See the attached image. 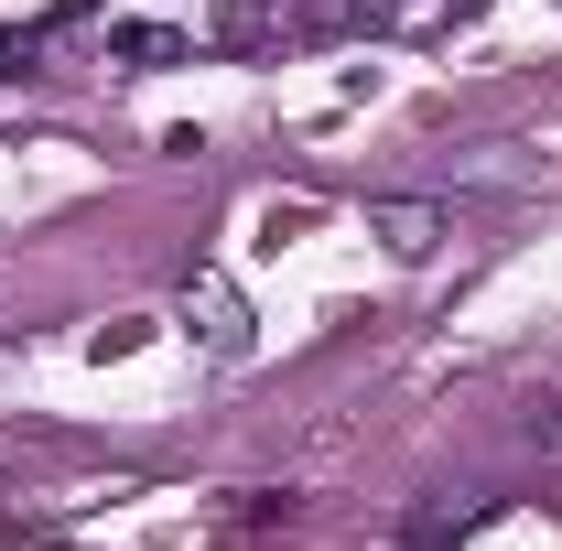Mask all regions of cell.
<instances>
[{
  "label": "cell",
  "mask_w": 562,
  "mask_h": 551,
  "mask_svg": "<svg viewBox=\"0 0 562 551\" xmlns=\"http://www.w3.org/2000/svg\"><path fill=\"white\" fill-rule=\"evenodd\" d=\"M33 66H44V33H0V87L33 76Z\"/></svg>",
  "instance_id": "6"
},
{
  "label": "cell",
  "mask_w": 562,
  "mask_h": 551,
  "mask_svg": "<svg viewBox=\"0 0 562 551\" xmlns=\"http://www.w3.org/2000/svg\"><path fill=\"white\" fill-rule=\"evenodd\" d=\"M292 508H303L292 486H249V497H238V530H271V519H292Z\"/></svg>",
  "instance_id": "5"
},
{
  "label": "cell",
  "mask_w": 562,
  "mask_h": 551,
  "mask_svg": "<svg viewBox=\"0 0 562 551\" xmlns=\"http://www.w3.org/2000/svg\"><path fill=\"white\" fill-rule=\"evenodd\" d=\"M443 11H476V0H325V22H368V33H412Z\"/></svg>",
  "instance_id": "4"
},
{
  "label": "cell",
  "mask_w": 562,
  "mask_h": 551,
  "mask_svg": "<svg viewBox=\"0 0 562 551\" xmlns=\"http://www.w3.org/2000/svg\"><path fill=\"white\" fill-rule=\"evenodd\" d=\"M109 66H195L184 22H109Z\"/></svg>",
  "instance_id": "1"
},
{
  "label": "cell",
  "mask_w": 562,
  "mask_h": 551,
  "mask_svg": "<svg viewBox=\"0 0 562 551\" xmlns=\"http://www.w3.org/2000/svg\"><path fill=\"white\" fill-rule=\"evenodd\" d=\"M368 227H379L401 260H422V249H443V227H454V216H443V206H422V195H390V206H368Z\"/></svg>",
  "instance_id": "3"
},
{
  "label": "cell",
  "mask_w": 562,
  "mask_h": 551,
  "mask_svg": "<svg viewBox=\"0 0 562 551\" xmlns=\"http://www.w3.org/2000/svg\"><path fill=\"white\" fill-rule=\"evenodd\" d=\"M487 519H497V497H432L412 530H401V551H454L465 530H487Z\"/></svg>",
  "instance_id": "2"
}]
</instances>
